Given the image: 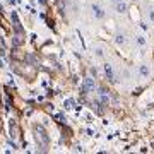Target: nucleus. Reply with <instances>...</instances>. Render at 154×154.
<instances>
[{"mask_svg": "<svg viewBox=\"0 0 154 154\" xmlns=\"http://www.w3.org/2000/svg\"><path fill=\"white\" fill-rule=\"evenodd\" d=\"M9 86H12V88H16V81H14V79H11V81H9Z\"/></svg>", "mask_w": 154, "mask_h": 154, "instance_id": "16", "label": "nucleus"}, {"mask_svg": "<svg viewBox=\"0 0 154 154\" xmlns=\"http://www.w3.org/2000/svg\"><path fill=\"white\" fill-rule=\"evenodd\" d=\"M149 19H151V22H154V9L149 11Z\"/></svg>", "mask_w": 154, "mask_h": 154, "instance_id": "13", "label": "nucleus"}, {"mask_svg": "<svg viewBox=\"0 0 154 154\" xmlns=\"http://www.w3.org/2000/svg\"><path fill=\"white\" fill-rule=\"evenodd\" d=\"M84 86H86V88L89 89V93H93V91H96V89H98V86H96V82H94V79L91 75L89 77H86V79H84Z\"/></svg>", "mask_w": 154, "mask_h": 154, "instance_id": "4", "label": "nucleus"}, {"mask_svg": "<svg viewBox=\"0 0 154 154\" xmlns=\"http://www.w3.org/2000/svg\"><path fill=\"white\" fill-rule=\"evenodd\" d=\"M22 43V39H21V36H14V45L16 46H19V45Z\"/></svg>", "mask_w": 154, "mask_h": 154, "instance_id": "12", "label": "nucleus"}, {"mask_svg": "<svg viewBox=\"0 0 154 154\" xmlns=\"http://www.w3.org/2000/svg\"><path fill=\"white\" fill-rule=\"evenodd\" d=\"M139 74H140L142 79H147V77L151 75V67H149L147 63H140V67H139Z\"/></svg>", "mask_w": 154, "mask_h": 154, "instance_id": "5", "label": "nucleus"}, {"mask_svg": "<svg viewBox=\"0 0 154 154\" xmlns=\"http://www.w3.org/2000/svg\"><path fill=\"white\" fill-rule=\"evenodd\" d=\"M0 67H5V63H4V60L0 58Z\"/></svg>", "mask_w": 154, "mask_h": 154, "instance_id": "17", "label": "nucleus"}, {"mask_svg": "<svg viewBox=\"0 0 154 154\" xmlns=\"http://www.w3.org/2000/svg\"><path fill=\"white\" fill-rule=\"evenodd\" d=\"M74 105H75V99H72V98L65 99V103H63V106H65L67 110H72V108H74Z\"/></svg>", "mask_w": 154, "mask_h": 154, "instance_id": "10", "label": "nucleus"}, {"mask_svg": "<svg viewBox=\"0 0 154 154\" xmlns=\"http://www.w3.org/2000/svg\"><path fill=\"white\" fill-rule=\"evenodd\" d=\"M115 43L118 45V46H122V45H125V36H123V34H116L115 36Z\"/></svg>", "mask_w": 154, "mask_h": 154, "instance_id": "9", "label": "nucleus"}, {"mask_svg": "<svg viewBox=\"0 0 154 154\" xmlns=\"http://www.w3.org/2000/svg\"><path fill=\"white\" fill-rule=\"evenodd\" d=\"M94 55H96V57H103V55H105L103 48H101V46H96V48H94Z\"/></svg>", "mask_w": 154, "mask_h": 154, "instance_id": "11", "label": "nucleus"}, {"mask_svg": "<svg viewBox=\"0 0 154 154\" xmlns=\"http://www.w3.org/2000/svg\"><path fill=\"white\" fill-rule=\"evenodd\" d=\"M98 91H99V93H98L99 101H101L105 106H108V105H110V101H111V99H110V91H106L105 88H99Z\"/></svg>", "mask_w": 154, "mask_h": 154, "instance_id": "1", "label": "nucleus"}, {"mask_svg": "<svg viewBox=\"0 0 154 154\" xmlns=\"http://www.w3.org/2000/svg\"><path fill=\"white\" fill-rule=\"evenodd\" d=\"M93 108L96 110V113H99V115H103V113H105V105H103V103L99 101V98H98V99H94Z\"/></svg>", "mask_w": 154, "mask_h": 154, "instance_id": "7", "label": "nucleus"}, {"mask_svg": "<svg viewBox=\"0 0 154 154\" xmlns=\"http://www.w3.org/2000/svg\"><path fill=\"white\" fill-rule=\"evenodd\" d=\"M135 41H137L139 46H146V43H147V41H146V36H144V34H137V36H135Z\"/></svg>", "mask_w": 154, "mask_h": 154, "instance_id": "8", "label": "nucleus"}, {"mask_svg": "<svg viewBox=\"0 0 154 154\" xmlns=\"http://www.w3.org/2000/svg\"><path fill=\"white\" fill-rule=\"evenodd\" d=\"M111 2H113V4H116V2H123V0H111Z\"/></svg>", "mask_w": 154, "mask_h": 154, "instance_id": "18", "label": "nucleus"}, {"mask_svg": "<svg viewBox=\"0 0 154 154\" xmlns=\"http://www.w3.org/2000/svg\"><path fill=\"white\" fill-rule=\"evenodd\" d=\"M115 11L118 12V14H127V11H128V5H127L125 0H123V2H116V4H115Z\"/></svg>", "mask_w": 154, "mask_h": 154, "instance_id": "6", "label": "nucleus"}, {"mask_svg": "<svg viewBox=\"0 0 154 154\" xmlns=\"http://www.w3.org/2000/svg\"><path fill=\"white\" fill-rule=\"evenodd\" d=\"M98 74H99V72H98V69H96V67H93V69H91V75H94V77H96Z\"/></svg>", "mask_w": 154, "mask_h": 154, "instance_id": "14", "label": "nucleus"}, {"mask_svg": "<svg viewBox=\"0 0 154 154\" xmlns=\"http://www.w3.org/2000/svg\"><path fill=\"white\" fill-rule=\"evenodd\" d=\"M103 70H105V74H106V77H108V81H110V82H113V84L118 82L116 75L113 74V67H111L110 63H105V65H103Z\"/></svg>", "mask_w": 154, "mask_h": 154, "instance_id": "2", "label": "nucleus"}, {"mask_svg": "<svg viewBox=\"0 0 154 154\" xmlns=\"http://www.w3.org/2000/svg\"><path fill=\"white\" fill-rule=\"evenodd\" d=\"M75 151L77 152H84V147L82 146H75Z\"/></svg>", "mask_w": 154, "mask_h": 154, "instance_id": "15", "label": "nucleus"}, {"mask_svg": "<svg viewBox=\"0 0 154 154\" xmlns=\"http://www.w3.org/2000/svg\"><path fill=\"white\" fill-rule=\"evenodd\" d=\"M91 12H93V16L96 17V19H103V17H105V11H103V7L98 5V4H93V5H91Z\"/></svg>", "mask_w": 154, "mask_h": 154, "instance_id": "3", "label": "nucleus"}]
</instances>
